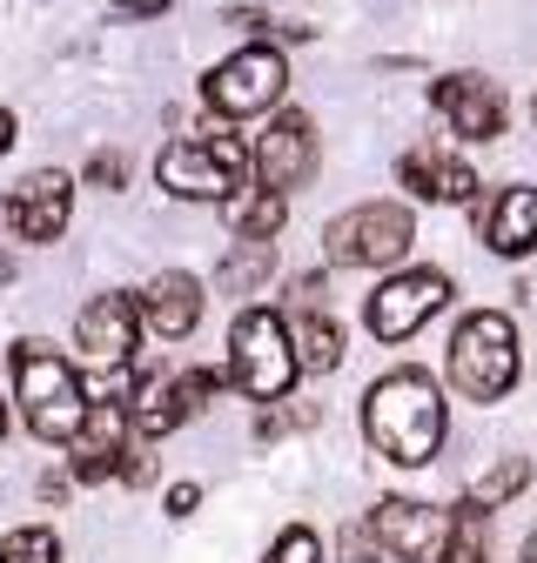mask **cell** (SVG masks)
Segmentation results:
<instances>
[{
  "instance_id": "6da1fadb",
  "label": "cell",
  "mask_w": 537,
  "mask_h": 563,
  "mask_svg": "<svg viewBox=\"0 0 537 563\" xmlns=\"http://www.w3.org/2000/svg\"><path fill=\"white\" fill-rule=\"evenodd\" d=\"M363 437L376 456H390L403 470H424L443 443V389L424 369H390L363 396Z\"/></svg>"
},
{
  "instance_id": "7a4b0ae2",
  "label": "cell",
  "mask_w": 537,
  "mask_h": 563,
  "mask_svg": "<svg viewBox=\"0 0 537 563\" xmlns=\"http://www.w3.org/2000/svg\"><path fill=\"white\" fill-rule=\"evenodd\" d=\"M14 396L41 443H67L88 416V389H81L75 363L47 342H14Z\"/></svg>"
},
{
  "instance_id": "3957f363",
  "label": "cell",
  "mask_w": 537,
  "mask_h": 563,
  "mask_svg": "<svg viewBox=\"0 0 537 563\" xmlns=\"http://www.w3.org/2000/svg\"><path fill=\"white\" fill-rule=\"evenodd\" d=\"M450 383L470 402L511 396V383H517V329H511V316L478 309V316L457 322V335H450Z\"/></svg>"
},
{
  "instance_id": "277c9868",
  "label": "cell",
  "mask_w": 537,
  "mask_h": 563,
  "mask_svg": "<svg viewBox=\"0 0 537 563\" xmlns=\"http://www.w3.org/2000/svg\"><path fill=\"white\" fill-rule=\"evenodd\" d=\"M296 376L303 369H296V349H289L283 316L276 309H242L235 329H229V383L242 396H255V402H276V396H289Z\"/></svg>"
},
{
  "instance_id": "5b68a950",
  "label": "cell",
  "mask_w": 537,
  "mask_h": 563,
  "mask_svg": "<svg viewBox=\"0 0 537 563\" xmlns=\"http://www.w3.org/2000/svg\"><path fill=\"white\" fill-rule=\"evenodd\" d=\"M410 242H417V222L403 201H363L322 229V255L336 268H396L410 255Z\"/></svg>"
},
{
  "instance_id": "8992f818",
  "label": "cell",
  "mask_w": 537,
  "mask_h": 563,
  "mask_svg": "<svg viewBox=\"0 0 537 563\" xmlns=\"http://www.w3.org/2000/svg\"><path fill=\"white\" fill-rule=\"evenodd\" d=\"M155 181L175 201H229L249 181V148L235 134H201V141H175L155 162Z\"/></svg>"
},
{
  "instance_id": "52a82bcc",
  "label": "cell",
  "mask_w": 537,
  "mask_h": 563,
  "mask_svg": "<svg viewBox=\"0 0 537 563\" xmlns=\"http://www.w3.org/2000/svg\"><path fill=\"white\" fill-rule=\"evenodd\" d=\"M289 88V60L283 47H268V41H249L242 54H229L209 81H201V101H209L222 121H249V114H268L283 101Z\"/></svg>"
},
{
  "instance_id": "ba28073f",
  "label": "cell",
  "mask_w": 537,
  "mask_h": 563,
  "mask_svg": "<svg viewBox=\"0 0 537 563\" xmlns=\"http://www.w3.org/2000/svg\"><path fill=\"white\" fill-rule=\"evenodd\" d=\"M443 302H450V275L443 268H403V275H390L383 289L370 296L363 322H370L376 342H403V335H417Z\"/></svg>"
},
{
  "instance_id": "9c48e42d",
  "label": "cell",
  "mask_w": 537,
  "mask_h": 563,
  "mask_svg": "<svg viewBox=\"0 0 537 563\" xmlns=\"http://www.w3.org/2000/svg\"><path fill=\"white\" fill-rule=\"evenodd\" d=\"M450 530H457V510H430V504H410V497H383L376 517H370L376 550H390L396 563H437L450 550Z\"/></svg>"
},
{
  "instance_id": "30bf717a",
  "label": "cell",
  "mask_w": 537,
  "mask_h": 563,
  "mask_svg": "<svg viewBox=\"0 0 537 563\" xmlns=\"http://www.w3.org/2000/svg\"><path fill=\"white\" fill-rule=\"evenodd\" d=\"M249 175L262 188H276V195L303 188L316 175V128H309V114H276L268 121V134L249 148Z\"/></svg>"
},
{
  "instance_id": "8fae6325",
  "label": "cell",
  "mask_w": 537,
  "mask_h": 563,
  "mask_svg": "<svg viewBox=\"0 0 537 563\" xmlns=\"http://www.w3.org/2000/svg\"><path fill=\"white\" fill-rule=\"evenodd\" d=\"M67 208H75V181H67L61 168H41V175L14 181V195L0 201V216H8L14 242H61Z\"/></svg>"
},
{
  "instance_id": "7c38bea8",
  "label": "cell",
  "mask_w": 537,
  "mask_h": 563,
  "mask_svg": "<svg viewBox=\"0 0 537 563\" xmlns=\"http://www.w3.org/2000/svg\"><path fill=\"white\" fill-rule=\"evenodd\" d=\"M67 463H75L81 483H108L121 470V450H128V396H88V416L81 430L67 437Z\"/></svg>"
},
{
  "instance_id": "4fadbf2b",
  "label": "cell",
  "mask_w": 537,
  "mask_h": 563,
  "mask_svg": "<svg viewBox=\"0 0 537 563\" xmlns=\"http://www.w3.org/2000/svg\"><path fill=\"white\" fill-rule=\"evenodd\" d=\"M430 101H437V114L463 134V141H497L504 134V88L497 81H484V75H443L437 88H430Z\"/></svg>"
},
{
  "instance_id": "5bb4252c",
  "label": "cell",
  "mask_w": 537,
  "mask_h": 563,
  "mask_svg": "<svg viewBox=\"0 0 537 563\" xmlns=\"http://www.w3.org/2000/svg\"><path fill=\"white\" fill-rule=\"evenodd\" d=\"M134 335H142V309H134V296H95L75 322V342L81 356L95 369H121L134 356Z\"/></svg>"
},
{
  "instance_id": "9a60e30c",
  "label": "cell",
  "mask_w": 537,
  "mask_h": 563,
  "mask_svg": "<svg viewBox=\"0 0 537 563\" xmlns=\"http://www.w3.org/2000/svg\"><path fill=\"white\" fill-rule=\"evenodd\" d=\"M470 222L491 255H537V188H497L470 208Z\"/></svg>"
},
{
  "instance_id": "2e32d148",
  "label": "cell",
  "mask_w": 537,
  "mask_h": 563,
  "mask_svg": "<svg viewBox=\"0 0 537 563\" xmlns=\"http://www.w3.org/2000/svg\"><path fill=\"white\" fill-rule=\"evenodd\" d=\"M142 322L162 335V342H182V335H195V322H201V282L195 275H182V268H168V275H155L149 289H142Z\"/></svg>"
},
{
  "instance_id": "e0dca14e",
  "label": "cell",
  "mask_w": 537,
  "mask_h": 563,
  "mask_svg": "<svg viewBox=\"0 0 537 563\" xmlns=\"http://www.w3.org/2000/svg\"><path fill=\"white\" fill-rule=\"evenodd\" d=\"M396 181L410 188L417 201H470V195H478V175H470V162L437 155V148H410V155L396 162Z\"/></svg>"
},
{
  "instance_id": "ac0fdd59",
  "label": "cell",
  "mask_w": 537,
  "mask_h": 563,
  "mask_svg": "<svg viewBox=\"0 0 537 563\" xmlns=\"http://www.w3.org/2000/svg\"><path fill=\"white\" fill-rule=\"evenodd\" d=\"M182 422H188L182 376H149V383H134V396H128V430L142 437V443H155V437L182 430Z\"/></svg>"
},
{
  "instance_id": "d6986e66",
  "label": "cell",
  "mask_w": 537,
  "mask_h": 563,
  "mask_svg": "<svg viewBox=\"0 0 537 563\" xmlns=\"http://www.w3.org/2000/svg\"><path fill=\"white\" fill-rule=\"evenodd\" d=\"M289 329V349H296V369H336L343 363V329H336L322 309H296V322H283Z\"/></svg>"
},
{
  "instance_id": "ffe728a7",
  "label": "cell",
  "mask_w": 537,
  "mask_h": 563,
  "mask_svg": "<svg viewBox=\"0 0 537 563\" xmlns=\"http://www.w3.org/2000/svg\"><path fill=\"white\" fill-rule=\"evenodd\" d=\"M268 275H276V242H249V235H235V249H229L222 268H216V289H222V296H255Z\"/></svg>"
},
{
  "instance_id": "44dd1931",
  "label": "cell",
  "mask_w": 537,
  "mask_h": 563,
  "mask_svg": "<svg viewBox=\"0 0 537 563\" xmlns=\"http://www.w3.org/2000/svg\"><path fill=\"white\" fill-rule=\"evenodd\" d=\"M229 222H235V235H249V242H276V229L289 222V195H276V188L229 195Z\"/></svg>"
},
{
  "instance_id": "7402d4cb",
  "label": "cell",
  "mask_w": 537,
  "mask_h": 563,
  "mask_svg": "<svg viewBox=\"0 0 537 563\" xmlns=\"http://www.w3.org/2000/svg\"><path fill=\"white\" fill-rule=\"evenodd\" d=\"M524 483H530V456H504L491 476H478V483H470L463 510H497V504H511V497H517Z\"/></svg>"
},
{
  "instance_id": "603a6c76",
  "label": "cell",
  "mask_w": 537,
  "mask_h": 563,
  "mask_svg": "<svg viewBox=\"0 0 537 563\" xmlns=\"http://www.w3.org/2000/svg\"><path fill=\"white\" fill-rule=\"evenodd\" d=\"M316 416H322L316 402H283V396H276V402H268V409L255 416V437H262V443H276V437H296V430H316Z\"/></svg>"
},
{
  "instance_id": "cb8c5ba5",
  "label": "cell",
  "mask_w": 537,
  "mask_h": 563,
  "mask_svg": "<svg viewBox=\"0 0 537 563\" xmlns=\"http://www.w3.org/2000/svg\"><path fill=\"white\" fill-rule=\"evenodd\" d=\"M0 563H61V543H54V530L28 523V530L0 537Z\"/></svg>"
},
{
  "instance_id": "d4e9b609",
  "label": "cell",
  "mask_w": 537,
  "mask_h": 563,
  "mask_svg": "<svg viewBox=\"0 0 537 563\" xmlns=\"http://www.w3.org/2000/svg\"><path fill=\"white\" fill-rule=\"evenodd\" d=\"M437 563H484V510H457L450 550H443Z\"/></svg>"
},
{
  "instance_id": "484cf974",
  "label": "cell",
  "mask_w": 537,
  "mask_h": 563,
  "mask_svg": "<svg viewBox=\"0 0 537 563\" xmlns=\"http://www.w3.org/2000/svg\"><path fill=\"white\" fill-rule=\"evenodd\" d=\"M262 563H322V543H316V530H303V523H296V530H283L276 543H268V556H262Z\"/></svg>"
},
{
  "instance_id": "4316f807",
  "label": "cell",
  "mask_w": 537,
  "mask_h": 563,
  "mask_svg": "<svg viewBox=\"0 0 537 563\" xmlns=\"http://www.w3.org/2000/svg\"><path fill=\"white\" fill-rule=\"evenodd\" d=\"M128 181V162L114 155V148H101L95 162H88V188H121Z\"/></svg>"
},
{
  "instance_id": "83f0119b",
  "label": "cell",
  "mask_w": 537,
  "mask_h": 563,
  "mask_svg": "<svg viewBox=\"0 0 537 563\" xmlns=\"http://www.w3.org/2000/svg\"><path fill=\"white\" fill-rule=\"evenodd\" d=\"M343 563H376V537H370V523H350V530H343Z\"/></svg>"
},
{
  "instance_id": "f1b7e54d",
  "label": "cell",
  "mask_w": 537,
  "mask_h": 563,
  "mask_svg": "<svg viewBox=\"0 0 537 563\" xmlns=\"http://www.w3.org/2000/svg\"><path fill=\"white\" fill-rule=\"evenodd\" d=\"M114 476H121V483H149V476H155V456L128 443V450H121V470H114Z\"/></svg>"
},
{
  "instance_id": "f546056e",
  "label": "cell",
  "mask_w": 537,
  "mask_h": 563,
  "mask_svg": "<svg viewBox=\"0 0 537 563\" xmlns=\"http://www.w3.org/2000/svg\"><path fill=\"white\" fill-rule=\"evenodd\" d=\"M108 14H128V21H155V14H168V0H108Z\"/></svg>"
},
{
  "instance_id": "4dcf8cb0",
  "label": "cell",
  "mask_w": 537,
  "mask_h": 563,
  "mask_svg": "<svg viewBox=\"0 0 537 563\" xmlns=\"http://www.w3.org/2000/svg\"><path fill=\"white\" fill-rule=\"evenodd\" d=\"M195 504H201V489H195V483H175V489H168V517H188Z\"/></svg>"
},
{
  "instance_id": "1f68e13d",
  "label": "cell",
  "mask_w": 537,
  "mask_h": 563,
  "mask_svg": "<svg viewBox=\"0 0 537 563\" xmlns=\"http://www.w3.org/2000/svg\"><path fill=\"white\" fill-rule=\"evenodd\" d=\"M289 296H296V309H322V275H303Z\"/></svg>"
},
{
  "instance_id": "d6a6232c",
  "label": "cell",
  "mask_w": 537,
  "mask_h": 563,
  "mask_svg": "<svg viewBox=\"0 0 537 563\" xmlns=\"http://www.w3.org/2000/svg\"><path fill=\"white\" fill-rule=\"evenodd\" d=\"M14 134H21V121H14L8 108H0V155H8V148H14Z\"/></svg>"
},
{
  "instance_id": "836d02e7",
  "label": "cell",
  "mask_w": 537,
  "mask_h": 563,
  "mask_svg": "<svg viewBox=\"0 0 537 563\" xmlns=\"http://www.w3.org/2000/svg\"><path fill=\"white\" fill-rule=\"evenodd\" d=\"M14 268H21V262H14V249H0V289L14 282Z\"/></svg>"
},
{
  "instance_id": "e575fe53",
  "label": "cell",
  "mask_w": 537,
  "mask_h": 563,
  "mask_svg": "<svg viewBox=\"0 0 537 563\" xmlns=\"http://www.w3.org/2000/svg\"><path fill=\"white\" fill-rule=\"evenodd\" d=\"M524 563H537V530H530V537H524Z\"/></svg>"
},
{
  "instance_id": "d590c367",
  "label": "cell",
  "mask_w": 537,
  "mask_h": 563,
  "mask_svg": "<svg viewBox=\"0 0 537 563\" xmlns=\"http://www.w3.org/2000/svg\"><path fill=\"white\" fill-rule=\"evenodd\" d=\"M0 437H8V409H0Z\"/></svg>"
},
{
  "instance_id": "8d00e7d4",
  "label": "cell",
  "mask_w": 537,
  "mask_h": 563,
  "mask_svg": "<svg viewBox=\"0 0 537 563\" xmlns=\"http://www.w3.org/2000/svg\"><path fill=\"white\" fill-rule=\"evenodd\" d=\"M530 121H537V101H530Z\"/></svg>"
}]
</instances>
